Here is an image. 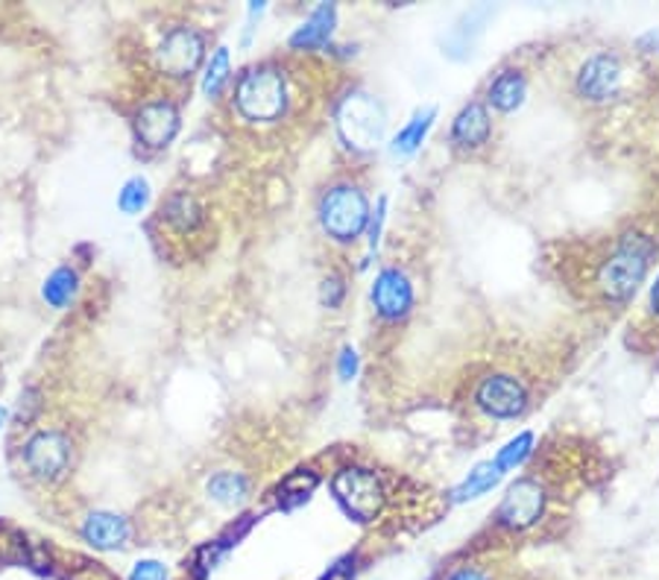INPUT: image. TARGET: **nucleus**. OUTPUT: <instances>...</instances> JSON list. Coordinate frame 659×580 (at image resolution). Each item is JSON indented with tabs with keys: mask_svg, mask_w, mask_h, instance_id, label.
I'll list each match as a JSON object with an SVG mask.
<instances>
[{
	"mask_svg": "<svg viewBox=\"0 0 659 580\" xmlns=\"http://www.w3.org/2000/svg\"><path fill=\"white\" fill-rule=\"evenodd\" d=\"M235 109L249 123H273L287 109V83L275 64H256L235 85Z\"/></svg>",
	"mask_w": 659,
	"mask_h": 580,
	"instance_id": "1",
	"label": "nucleus"
},
{
	"mask_svg": "<svg viewBox=\"0 0 659 580\" xmlns=\"http://www.w3.org/2000/svg\"><path fill=\"white\" fill-rule=\"evenodd\" d=\"M650 258H654V240L648 235H624L613 256L607 258L598 270V287L607 299L624 303L627 296L642 285V279L648 273Z\"/></svg>",
	"mask_w": 659,
	"mask_h": 580,
	"instance_id": "2",
	"label": "nucleus"
},
{
	"mask_svg": "<svg viewBox=\"0 0 659 580\" xmlns=\"http://www.w3.org/2000/svg\"><path fill=\"white\" fill-rule=\"evenodd\" d=\"M320 223L326 235L334 240L361 238V232L369 223V203H366L364 191L357 185H334L322 193L320 200Z\"/></svg>",
	"mask_w": 659,
	"mask_h": 580,
	"instance_id": "3",
	"label": "nucleus"
},
{
	"mask_svg": "<svg viewBox=\"0 0 659 580\" xmlns=\"http://www.w3.org/2000/svg\"><path fill=\"white\" fill-rule=\"evenodd\" d=\"M331 489H334L343 510L349 516H355L357 522H373L385 510V484H381L376 472L361 470V466L340 470L331 481Z\"/></svg>",
	"mask_w": 659,
	"mask_h": 580,
	"instance_id": "4",
	"label": "nucleus"
},
{
	"mask_svg": "<svg viewBox=\"0 0 659 580\" xmlns=\"http://www.w3.org/2000/svg\"><path fill=\"white\" fill-rule=\"evenodd\" d=\"M338 129L352 147H373L385 135V111L369 94H349L338 109Z\"/></svg>",
	"mask_w": 659,
	"mask_h": 580,
	"instance_id": "5",
	"label": "nucleus"
},
{
	"mask_svg": "<svg viewBox=\"0 0 659 580\" xmlns=\"http://www.w3.org/2000/svg\"><path fill=\"white\" fill-rule=\"evenodd\" d=\"M202 56H205V42L193 27L183 24V27L167 29L165 38L156 47L158 71L174 80H185L200 68Z\"/></svg>",
	"mask_w": 659,
	"mask_h": 580,
	"instance_id": "6",
	"label": "nucleus"
},
{
	"mask_svg": "<svg viewBox=\"0 0 659 580\" xmlns=\"http://www.w3.org/2000/svg\"><path fill=\"white\" fill-rule=\"evenodd\" d=\"M27 470L42 481L62 478L71 463V440L62 431H38L24 446Z\"/></svg>",
	"mask_w": 659,
	"mask_h": 580,
	"instance_id": "7",
	"label": "nucleus"
},
{
	"mask_svg": "<svg viewBox=\"0 0 659 580\" xmlns=\"http://www.w3.org/2000/svg\"><path fill=\"white\" fill-rule=\"evenodd\" d=\"M475 402L495 419H513L528 407V390L513 376H486L475 390Z\"/></svg>",
	"mask_w": 659,
	"mask_h": 580,
	"instance_id": "8",
	"label": "nucleus"
},
{
	"mask_svg": "<svg viewBox=\"0 0 659 580\" xmlns=\"http://www.w3.org/2000/svg\"><path fill=\"white\" fill-rule=\"evenodd\" d=\"M542 505H545V496H542V487L537 481H516L498 507V522L504 528H513V531H525V528L540 522Z\"/></svg>",
	"mask_w": 659,
	"mask_h": 580,
	"instance_id": "9",
	"label": "nucleus"
},
{
	"mask_svg": "<svg viewBox=\"0 0 659 580\" xmlns=\"http://www.w3.org/2000/svg\"><path fill=\"white\" fill-rule=\"evenodd\" d=\"M179 132V109L170 100H153L136 111V135L146 150H165Z\"/></svg>",
	"mask_w": 659,
	"mask_h": 580,
	"instance_id": "10",
	"label": "nucleus"
},
{
	"mask_svg": "<svg viewBox=\"0 0 659 580\" xmlns=\"http://www.w3.org/2000/svg\"><path fill=\"white\" fill-rule=\"evenodd\" d=\"M619 83H622V64L610 54L592 56L577 74V92L592 103L610 100L619 92Z\"/></svg>",
	"mask_w": 659,
	"mask_h": 580,
	"instance_id": "11",
	"label": "nucleus"
},
{
	"mask_svg": "<svg viewBox=\"0 0 659 580\" xmlns=\"http://www.w3.org/2000/svg\"><path fill=\"white\" fill-rule=\"evenodd\" d=\"M373 303H376V311L385 320H399V317L411 311L413 287L402 270L387 268L378 273L376 285H373Z\"/></svg>",
	"mask_w": 659,
	"mask_h": 580,
	"instance_id": "12",
	"label": "nucleus"
},
{
	"mask_svg": "<svg viewBox=\"0 0 659 580\" xmlns=\"http://www.w3.org/2000/svg\"><path fill=\"white\" fill-rule=\"evenodd\" d=\"M83 540L97 552H118L129 540V522L109 510H94L85 516Z\"/></svg>",
	"mask_w": 659,
	"mask_h": 580,
	"instance_id": "13",
	"label": "nucleus"
},
{
	"mask_svg": "<svg viewBox=\"0 0 659 580\" xmlns=\"http://www.w3.org/2000/svg\"><path fill=\"white\" fill-rule=\"evenodd\" d=\"M490 111L481 106V103H469L467 109L460 111L455 118V127H451V139L458 141L460 147H481L490 139Z\"/></svg>",
	"mask_w": 659,
	"mask_h": 580,
	"instance_id": "14",
	"label": "nucleus"
},
{
	"mask_svg": "<svg viewBox=\"0 0 659 580\" xmlns=\"http://www.w3.org/2000/svg\"><path fill=\"white\" fill-rule=\"evenodd\" d=\"M334 19L338 12L329 3H322L311 12V19L305 21L303 27L296 29L291 36L293 50H314V47H322L331 38V29H334Z\"/></svg>",
	"mask_w": 659,
	"mask_h": 580,
	"instance_id": "15",
	"label": "nucleus"
},
{
	"mask_svg": "<svg viewBox=\"0 0 659 580\" xmlns=\"http://www.w3.org/2000/svg\"><path fill=\"white\" fill-rule=\"evenodd\" d=\"M162 217H165L174 229L193 232L202 223V205L197 203V197H191L188 191L170 193L167 203L162 205Z\"/></svg>",
	"mask_w": 659,
	"mask_h": 580,
	"instance_id": "16",
	"label": "nucleus"
},
{
	"mask_svg": "<svg viewBox=\"0 0 659 580\" xmlns=\"http://www.w3.org/2000/svg\"><path fill=\"white\" fill-rule=\"evenodd\" d=\"M77 291H80V276H77V270L56 268L54 273L45 279V285H42V299H45L50 308H56V311H62V308H68V305L73 303Z\"/></svg>",
	"mask_w": 659,
	"mask_h": 580,
	"instance_id": "17",
	"label": "nucleus"
},
{
	"mask_svg": "<svg viewBox=\"0 0 659 580\" xmlns=\"http://www.w3.org/2000/svg\"><path fill=\"white\" fill-rule=\"evenodd\" d=\"M525 100V76L519 71H504L495 76V83L490 85V103L495 109L513 111Z\"/></svg>",
	"mask_w": 659,
	"mask_h": 580,
	"instance_id": "18",
	"label": "nucleus"
},
{
	"mask_svg": "<svg viewBox=\"0 0 659 580\" xmlns=\"http://www.w3.org/2000/svg\"><path fill=\"white\" fill-rule=\"evenodd\" d=\"M209 496L214 498L217 505H240V501L247 498V478L238 475V472H217V475L209 481Z\"/></svg>",
	"mask_w": 659,
	"mask_h": 580,
	"instance_id": "19",
	"label": "nucleus"
},
{
	"mask_svg": "<svg viewBox=\"0 0 659 580\" xmlns=\"http://www.w3.org/2000/svg\"><path fill=\"white\" fill-rule=\"evenodd\" d=\"M317 487V475L314 472H293L287 478L282 481V487H279V498H282L284 507H296L308 501V496Z\"/></svg>",
	"mask_w": 659,
	"mask_h": 580,
	"instance_id": "20",
	"label": "nucleus"
},
{
	"mask_svg": "<svg viewBox=\"0 0 659 580\" xmlns=\"http://www.w3.org/2000/svg\"><path fill=\"white\" fill-rule=\"evenodd\" d=\"M150 203V182L144 176H132L118 191V209L123 214H141Z\"/></svg>",
	"mask_w": 659,
	"mask_h": 580,
	"instance_id": "21",
	"label": "nucleus"
},
{
	"mask_svg": "<svg viewBox=\"0 0 659 580\" xmlns=\"http://www.w3.org/2000/svg\"><path fill=\"white\" fill-rule=\"evenodd\" d=\"M226 83H230V47H217V54L211 56L205 76H202V92L205 97H217Z\"/></svg>",
	"mask_w": 659,
	"mask_h": 580,
	"instance_id": "22",
	"label": "nucleus"
},
{
	"mask_svg": "<svg viewBox=\"0 0 659 580\" xmlns=\"http://www.w3.org/2000/svg\"><path fill=\"white\" fill-rule=\"evenodd\" d=\"M431 120H434V109H425V115H416V118L408 123V127L396 135L393 141V153H402V156H408V153H413V150L420 147L422 139H425V132L431 129Z\"/></svg>",
	"mask_w": 659,
	"mask_h": 580,
	"instance_id": "23",
	"label": "nucleus"
},
{
	"mask_svg": "<svg viewBox=\"0 0 659 580\" xmlns=\"http://www.w3.org/2000/svg\"><path fill=\"white\" fill-rule=\"evenodd\" d=\"M498 478H502L498 466H495V463H484V466H478V470L469 475V481L463 484V487L455 489V498H458V501L478 498L481 493H486V489H493L495 484H498Z\"/></svg>",
	"mask_w": 659,
	"mask_h": 580,
	"instance_id": "24",
	"label": "nucleus"
},
{
	"mask_svg": "<svg viewBox=\"0 0 659 580\" xmlns=\"http://www.w3.org/2000/svg\"><path fill=\"white\" fill-rule=\"evenodd\" d=\"M531 446H533L531 434H519L516 440L507 442V446L498 451V458H495V466H498V472L504 475V472L513 470V466H519V463L531 454Z\"/></svg>",
	"mask_w": 659,
	"mask_h": 580,
	"instance_id": "25",
	"label": "nucleus"
},
{
	"mask_svg": "<svg viewBox=\"0 0 659 580\" xmlns=\"http://www.w3.org/2000/svg\"><path fill=\"white\" fill-rule=\"evenodd\" d=\"M129 580H167L165 563L158 560H138L129 571Z\"/></svg>",
	"mask_w": 659,
	"mask_h": 580,
	"instance_id": "26",
	"label": "nucleus"
},
{
	"mask_svg": "<svg viewBox=\"0 0 659 580\" xmlns=\"http://www.w3.org/2000/svg\"><path fill=\"white\" fill-rule=\"evenodd\" d=\"M340 299H343V282L338 276H331L322 282V303L329 305V308H338Z\"/></svg>",
	"mask_w": 659,
	"mask_h": 580,
	"instance_id": "27",
	"label": "nucleus"
},
{
	"mask_svg": "<svg viewBox=\"0 0 659 580\" xmlns=\"http://www.w3.org/2000/svg\"><path fill=\"white\" fill-rule=\"evenodd\" d=\"M340 378H352L355 376V369H357V358H355V352L352 350H343L340 352Z\"/></svg>",
	"mask_w": 659,
	"mask_h": 580,
	"instance_id": "28",
	"label": "nucleus"
},
{
	"mask_svg": "<svg viewBox=\"0 0 659 580\" xmlns=\"http://www.w3.org/2000/svg\"><path fill=\"white\" fill-rule=\"evenodd\" d=\"M446 580H490L481 569H472V566H463V569H455Z\"/></svg>",
	"mask_w": 659,
	"mask_h": 580,
	"instance_id": "29",
	"label": "nucleus"
},
{
	"mask_svg": "<svg viewBox=\"0 0 659 580\" xmlns=\"http://www.w3.org/2000/svg\"><path fill=\"white\" fill-rule=\"evenodd\" d=\"M346 563L349 560L338 563L334 569H329V575H326L322 580H352V578H355V569H346Z\"/></svg>",
	"mask_w": 659,
	"mask_h": 580,
	"instance_id": "30",
	"label": "nucleus"
},
{
	"mask_svg": "<svg viewBox=\"0 0 659 580\" xmlns=\"http://www.w3.org/2000/svg\"><path fill=\"white\" fill-rule=\"evenodd\" d=\"M650 308L659 313V279H657V285L650 287Z\"/></svg>",
	"mask_w": 659,
	"mask_h": 580,
	"instance_id": "31",
	"label": "nucleus"
},
{
	"mask_svg": "<svg viewBox=\"0 0 659 580\" xmlns=\"http://www.w3.org/2000/svg\"><path fill=\"white\" fill-rule=\"evenodd\" d=\"M3 423H7V407H0V428H3Z\"/></svg>",
	"mask_w": 659,
	"mask_h": 580,
	"instance_id": "32",
	"label": "nucleus"
}]
</instances>
